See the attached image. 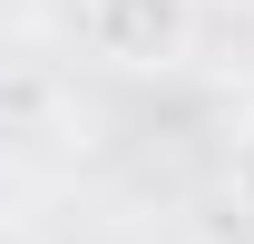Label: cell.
Instances as JSON below:
<instances>
[{
  "mask_svg": "<svg viewBox=\"0 0 254 244\" xmlns=\"http://www.w3.org/2000/svg\"><path fill=\"white\" fill-rule=\"evenodd\" d=\"M186 30V0H78V39H88L98 59H166Z\"/></svg>",
  "mask_w": 254,
  "mask_h": 244,
  "instance_id": "obj_1",
  "label": "cell"
},
{
  "mask_svg": "<svg viewBox=\"0 0 254 244\" xmlns=\"http://www.w3.org/2000/svg\"><path fill=\"white\" fill-rule=\"evenodd\" d=\"M225 185H235V205L254 215V118L235 127V156H225Z\"/></svg>",
  "mask_w": 254,
  "mask_h": 244,
  "instance_id": "obj_2",
  "label": "cell"
}]
</instances>
